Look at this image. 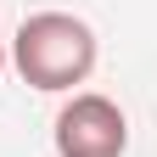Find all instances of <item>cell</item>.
Wrapping results in <instances>:
<instances>
[{"instance_id":"obj_3","label":"cell","mask_w":157,"mask_h":157,"mask_svg":"<svg viewBox=\"0 0 157 157\" xmlns=\"http://www.w3.org/2000/svg\"><path fill=\"white\" fill-rule=\"evenodd\" d=\"M0 73H6V39H0Z\"/></svg>"},{"instance_id":"obj_2","label":"cell","mask_w":157,"mask_h":157,"mask_svg":"<svg viewBox=\"0 0 157 157\" xmlns=\"http://www.w3.org/2000/svg\"><path fill=\"white\" fill-rule=\"evenodd\" d=\"M51 146H56V157H124L129 151V118L112 95L73 90L51 124Z\"/></svg>"},{"instance_id":"obj_1","label":"cell","mask_w":157,"mask_h":157,"mask_svg":"<svg viewBox=\"0 0 157 157\" xmlns=\"http://www.w3.org/2000/svg\"><path fill=\"white\" fill-rule=\"evenodd\" d=\"M95 56H101V45H95V28L84 17H73V11H34V17L17 23L6 62L23 73V84L56 95V90H78L95 73Z\"/></svg>"}]
</instances>
